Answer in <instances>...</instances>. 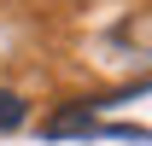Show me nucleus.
I'll return each instance as SVG.
<instances>
[{
  "mask_svg": "<svg viewBox=\"0 0 152 146\" xmlns=\"http://www.w3.org/2000/svg\"><path fill=\"white\" fill-rule=\"evenodd\" d=\"M23 117H29V105H23V99H18L12 88H0V134H12V128H18Z\"/></svg>",
  "mask_w": 152,
  "mask_h": 146,
  "instance_id": "obj_1",
  "label": "nucleus"
}]
</instances>
